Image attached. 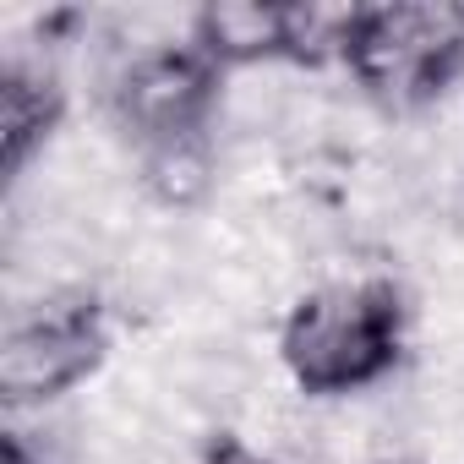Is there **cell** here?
<instances>
[{"label":"cell","instance_id":"cell-7","mask_svg":"<svg viewBox=\"0 0 464 464\" xmlns=\"http://www.w3.org/2000/svg\"><path fill=\"white\" fill-rule=\"evenodd\" d=\"M213 175H218V153L208 131H186V137H164L142 148V186L159 208L180 213V208L208 202Z\"/></svg>","mask_w":464,"mask_h":464},{"label":"cell","instance_id":"cell-6","mask_svg":"<svg viewBox=\"0 0 464 464\" xmlns=\"http://www.w3.org/2000/svg\"><path fill=\"white\" fill-rule=\"evenodd\" d=\"M55 121H61V82H55V72L12 61L6 77H0V159H6L12 175L55 131Z\"/></svg>","mask_w":464,"mask_h":464},{"label":"cell","instance_id":"cell-3","mask_svg":"<svg viewBox=\"0 0 464 464\" xmlns=\"http://www.w3.org/2000/svg\"><path fill=\"white\" fill-rule=\"evenodd\" d=\"M110 350L104 312L88 295H55L34 312H17L0 339V393L12 410L50 404L72 393Z\"/></svg>","mask_w":464,"mask_h":464},{"label":"cell","instance_id":"cell-5","mask_svg":"<svg viewBox=\"0 0 464 464\" xmlns=\"http://www.w3.org/2000/svg\"><path fill=\"white\" fill-rule=\"evenodd\" d=\"M191 50L218 72L290 61V12L263 0H213L191 17Z\"/></svg>","mask_w":464,"mask_h":464},{"label":"cell","instance_id":"cell-1","mask_svg":"<svg viewBox=\"0 0 464 464\" xmlns=\"http://www.w3.org/2000/svg\"><path fill=\"white\" fill-rule=\"evenodd\" d=\"M404 355V301L393 279L355 274L312 285L279 328V361L301 393L334 399L382 382Z\"/></svg>","mask_w":464,"mask_h":464},{"label":"cell","instance_id":"cell-2","mask_svg":"<svg viewBox=\"0 0 464 464\" xmlns=\"http://www.w3.org/2000/svg\"><path fill=\"white\" fill-rule=\"evenodd\" d=\"M339 66L377 104H426L464 72V6H453V0L361 6Z\"/></svg>","mask_w":464,"mask_h":464},{"label":"cell","instance_id":"cell-4","mask_svg":"<svg viewBox=\"0 0 464 464\" xmlns=\"http://www.w3.org/2000/svg\"><path fill=\"white\" fill-rule=\"evenodd\" d=\"M218 66H208L191 44H159L131 55V66L115 77V121L137 137V148L208 131V115L218 104Z\"/></svg>","mask_w":464,"mask_h":464}]
</instances>
